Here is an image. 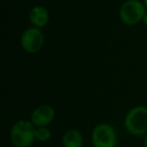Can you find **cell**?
<instances>
[{"instance_id": "1", "label": "cell", "mask_w": 147, "mask_h": 147, "mask_svg": "<svg viewBox=\"0 0 147 147\" xmlns=\"http://www.w3.org/2000/svg\"><path fill=\"white\" fill-rule=\"evenodd\" d=\"M36 126L29 120H19L10 131L11 142L15 147H29L36 140Z\"/></svg>"}, {"instance_id": "2", "label": "cell", "mask_w": 147, "mask_h": 147, "mask_svg": "<svg viewBox=\"0 0 147 147\" xmlns=\"http://www.w3.org/2000/svg\"><path fill=\"white\" fill-rule=\"evenodd\" d=\"M126 130L135 136L147 134V107L136 106L132 108L125 117Z\"/></svg>"}, {"instance_id": "3", "label": "cell", "mask_w": 147, "mask_h": 147, "mask_svg": "<svg viewBox=\"0 0 147 147\" xmlns=\"http://www.w3.org/2000/svg\"><path fill=\"white\" fill-rule=\"evenodd\" d=\"M146 8L142 1L139 0H127L121 5L119 16L124 24L132 26L143 20Z\"/></svg>"}, {"instance_id": "4", "label": "cell", "mask_w": 147, "mask_h": 147, "mask_svg": "<svg viewBox=\"0 0 147 147\" xmlns=\"http://www.w3.org/2000/svg\"><path fill=\"white\" fill-rule=\"evenodd\" d=\"M92 143L94 147H115L117 143L116 131L110 124L100 123L93 129Z\"/></svg>"}, {"instance_id": "5", "label": "cell", "mask_w": 147, "mask_h": 147, "mask_svg": "<svg viewBox=\"0 0 147 147\" xmlns=\"http://www.w3.org/2000/svg\"><path fill=\"white\" fill-rule=\"evenodd\" d=\"M21 47L28 53H35L42 49L45 45V35L40 28L31 26L25 29L20 37Z\"/></svg>"}, {"instance_id": "6", "label": "cell", "mask_w": 147, "mask_h": 147, "mask_svg": "<svg viewBox=\"0 0 147 147\" xmlns=\"http://www.w3.org/2000/svg\"><path fill=\"white\" fill-rule=\"evenodd\" d=\"M55 110L49 105H40L31 114V122L36 127H47L55 119Z\"/></svg>"}, {"instance_id": "7", "label": "cell", "mask_w": 147, "mask_h": 147, "mask_svg": "<svg viewBox=\"0 0 147 147\" xmlns=\"http://www.w3.org/2000/svg\"><path fill=\"white\" fill-rule=\"evenodd\" d=\"M29 21L32 25L37 28H42L49 23V12L45 7L36 5L32 7L28 14Z\"/></svg>"}, {"instance_id": "8", "label": "cell", "mask_w": 147, "mask_h": 147, "mask_svg": "<svg viewBox=\"0 0 147 147\" xmlns=\"http://www.w3.org/2000/svg\"><path fill=\"white\" fill-rule=\"evenodd\" d=\"M61 142L63 147H82L84 140L80 131L77 129H69L63 134Z\"/></svg>"}, {"instance_id": "9", "label": "cell", "mask_w": 147, "mask_h": 147, "mask_svg": "<svg viewBox=\"0 0 147 147\" xmlns=\"http://www.w3.org/2000/svg\"><path fill=\"white\" fill-rule=\"evenodd\" d=\"M51 136V132L47 127H36L35 138L39 142H47Z\"/></svg>"}, {"instance_id": "10", "label": "cell", "mask_w": 147, "mask_h": 147, "mask_svg": "<svg viewBox=\"0 0 147 147\" xmlns=\"http://www.w3.org/2000/svg\"><path fill=\"white\" fill-rule=\"evenodd\" d=\"M143 23H144V25L145 26H147V11H146V13H145V15H144V17H143Z\"/></svg>"}, {"instance_id": "11", "label": "cell", "mask_w": 147, "mask_h": 147, "mask_svg": "<svg viewBox=\"0 0 147 147\" xmlns=\"http://www.w3.org/2000/svg\"><path fill=\"white\" fill-rule=\"evenodd\" d=\"M144 147H147V134L145 135V138H144Z\"/></svg>"}, {"instance_id": "12", "label": "cell", "mask_w": 147, "mask_h": 147, "mask_svg": "<svg viewBox=\"0 0 147 147\" xmlns=\"http://www.w3.org/2000/svg\"><path fill=\"white\" fill-rule=\"evenodd\" d=\"M142 2H143V4H144L145 8L147 9V0H142Z\"/></svg>"}]
</instances>
